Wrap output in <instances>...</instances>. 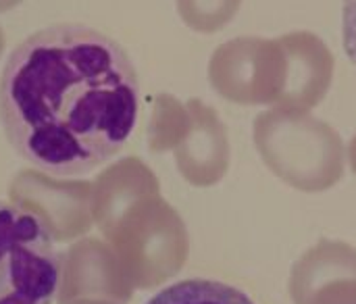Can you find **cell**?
Returning a JSON list of instances; mask_svg holds the SVG:
<instances>
[{
  "label": "cell",
  "instance_id": "obj_1",
  "mask_svg": "<svg viewBox=\"0 0 356 304\" xmlns=\"http://www.w3.org/2000/svg\"><path fill=\"white\" fill-rule=\"evenodd\" d=\"M138 73L119 42L86 25L29 35L0 77V123L21 159L54 177L86 175L131 138Z\"/></svg>",
  "mask_w": 356,
  "mask_h": 304
},
{
  "label": "cell",
  "instance_id": "obj_2",
  "mask_svg": "<svg viewBox=\"0 0 356 304\" xmlns=\"http://www.w3.org/2000/svg\"><path fill=\"white\" fill-rule=\"evenodd\" d=\"M63 259L46 219L0 200V304H52Z\"/></svg>",
  "mask_w": 356,
  "mask_h": 304
},
{
  "label": "cell",
  "instance_id": "obj_3",
  "mask_svg": "<svg viewBox=\"0 0 356 304\" xmlns=\"http://www.w3.org/2000/svg\"><path fill=\"white\" fill-rule=\"evenodd\" d=\"M146 304H254V301L223 282L184 280L156 292Z\"/></svg>",
  "mask_w": 356,
  "mask_h": 304
},
{
  "label": "cell",
  "instance_id": "obj_4",
  "mask_svg": "<svg viewBox=\"0 0 356 304\" xmlns=\"http://www.w3.org/2000/svg\"><path fill=\"white\" fill-rule=\"evenodd\" d=\"M342 42L356 67V0H342Z\"/></svg>",
  "mask_w": 356,
  "mask_h": 304
},
{
  "label": "cell",
  "instance_id": "obj_5",
  "mask_svg": "<svg viewBox=\"0 0 356 304\" xmlns=\"http://www.w3.org/2000/svg\"><path fill=\"white\" fill-rule=\"evenodd\" d=\"M23 0H0V13H6L10 8H15L17 4H21Z\"/></svg>",
  "mask_w": 356,
  "mask_h": 304
},
{
  "label": "cell",
  "instance_id": "obj_6",
  "mask_svg": "<svg viewBox=\"0 0 356 304\" xmlns=\"http://www.w3.org/2000/svg\"><path fill=\"white\" fill-rule=\"evenodd\" d=\"M4 44H6V38H4L2 27H0V56H2V52H4Z\"/></svg>",
  "mask_w": 356,
  "mask_h": 304
}]
</instances>
